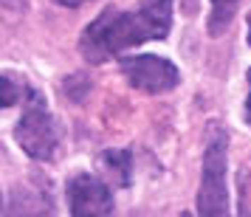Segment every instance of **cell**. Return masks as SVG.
<instances>
[{
  "label": "cell",
  "mask_w": 251,
  "mask_h": 217,
  "mask_svg": "<svg viewBox=\"0 0 251 217\" xmlns=\"http://www.w3.org/2000/svg\"><path fill=\"white\" fill-rule=\"evenodd\" d=\"M172 23V0H144L136 12H107L93 20L82 34V54L91 62H102L125 48L141 46L147 40L167 37Z\"/></svg>",
  "instance_id": "cell-1"
},
{
  "label": "cell",
  "mask_w": 251,
  "mask_h": 217,
  "mask_svg": "<svg viewBox=\"0 0 251 217\" xmlns=\"http://www.w3.org/2000/svg\"><path fill=\"white\" fill-rule=\"evenodd\" d=\"M226 130L212 124L203 152V175L198 189V217H231L226 189Z\"/></svg>",
  "instance_id": "cell-2"
},
{
  "label": "cell",
  "mask_w": 251,
  "mask_h": 217,
  "mask_svg": "<svg viewBox=\"0 0 251 217\" xmlns=\"http://www.w3.org/2000/svg\"><path fill=\"white\" fill-rule=\"evenodd\" d=\"M14 138L23 147V152H28L37 161H48L54 155V149H57L54 119L48 113L46 99L34 88H25V110L20 116L17 127H14Z\"/></svg>",
  "instance_id": "cell-3"
},
{
  "label": "cell",
  "mask_w": 251,
  "mask_h": 217,
  "mask_svg": "<svg viewBox=\"0 0 251 217\" xmlns=\"http://www.w3.org/2000/svg\"><path fill=\"white\" fill-rule=\"evenodd\" d=\"M68 206L74 217H113V197L107 183L96 175H74L65 186Z\"/></svg>",
  "instance_id": "cell-4"
},
{
  "label": "cell",
  "mask_w": 251,
  "mask_h": 217,
  "mask_svg": "<svg viewBox=\"0 0 251 217\" xmlns=\"http://www.w3.org/2000/svg\"><path fill=\"white\" fill-rule=\"evenodd\" d=\"M122 73L130 79L133 88L144 93H167L181 79V73L172 62H167L164 57H152V54L122 59Z\"/></svg>",
  "instance_id": "cell-5"
},
{
  "label": "cell",
  "mask_w": 251,
  "mask_h": 217,
  "mask_svg": "<svg viewBox=\"0 0 251 217\" xmlns=\"http://www.w3.org/2000/svg\"><path fill=\"white\" fill-rule=\"evenodd\" d=\"M6 217H51L48 200L34 189H14L6 200Z\"/></svg>",
  "instance_id": "cell-6"
},
{
  "label": "cell",
  "mask_w": 251,
  "mask_h": 217,
  "mask_svg": "<svg viewBox=\"0 0 251 217\" xmlns=\"http://www.w3.org/2000/svg\"><path fill=\"white\" fill-rule=\"evenodd\" d=\"M99 169L107 172V178L116 186H127L130 183V152L125 149H107L99 155Z\"/></svg>",
  "instance_id": "cell-7"
},
{
  "label": "cell",
  "mask_w": 251,
  "mask_h": 217,
  "mask_svg": "<svg viewBox=\"0 0 251 217\" xmlns=\"http://www.w3.org/2000/svg\"><path fill=\"white\" fill-rule=\"evenodd\" d=\"M240 0H212V20H209V31L212 34H220V31H226L228 23H231V17L237 12Z\"/></svg>",
  "instance_id": "cell-8"
},
{
  "label": "cell",
  "mask_w": 251,
  "mask_h": 217,
  "mask_svg": "<svg viewBox=\"0 0 251 217\" xmlns=\"http://www.w3.org/2000/svg\"><path fill=\"white\" fill-rule=\"evenodd\" d=\"M20 99V85H14L12 73H3V85H0V104L3 107H12Z\"/></svg>",
  "instance_id": "cell-9"
},
{
  "label": "cell",
  "mask_w": 251,
  "mask_h": 217,
  "mask_svg": "<svg viewBox=\"0 0 251 217\" xmlns=\"http://www.w3.org/2000/svg\"><path fill=\"white\" fill-rule=\"evenodd\" d=\"M246 79H249V85H251V68H249V73H246ZM246 119H249V124H251V93H249V99H246Z\"/></svg>",
  "instance_id": "cell-10"
},
{
  "label": "cell",
  "mask_w": 251,
  "mask_h": 217,
  "mask_svg": "<svg viewBox=\"0 0 251 217\" xmlns=\"http://www.w3.org/2000/svg\"><path fill=\"white\" fill-rule=\"evenodd\" d=\"M54 3H59V6H79L85 0H54Z\"/></svg>",
  "instance_id": "cell-11"
},
{
  "label": "cell",
  "mask_w": 251,
  "mask_h": 217,
  "mask_svg": "<svg viewBox=\"0 0 251 217\" xmlns=\"http://www.w3.org/2000/svg\"><path fill=\"white\" fill-rule=\"evenodd\" d=\"M249 46H251V14H249Z\"/></svg>",
  "instance_id": "cell-12"
},
{
  "label": "cell",
  "mask_w": 251,
  "mask_h": 217,
  "mask_svg": "<svg viewBox=\"0 0 251 217\" xmlns=\"http://www.w3.org/2000/svg\"><path fill=\"white\" fill-rule=\"evenodd\" d=\"M178 217H192V215H186V212H183V215H178Z\"/></svg>",
  "instance_id": "cell-13"
}]
</instances>
